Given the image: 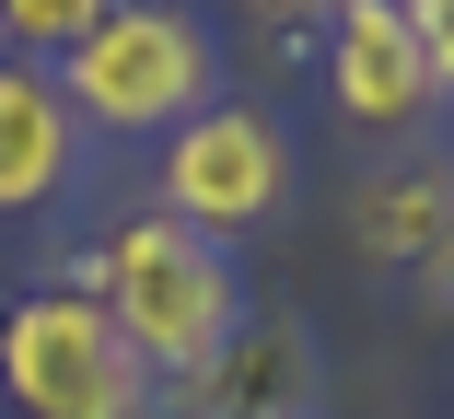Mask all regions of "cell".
Instances as JSON below:
<instances>
[{"instance_id":"obj_10","label":"cell","mask_w":454,"mask_h":419,"mask_svg":"<svg viewBox=\"0 0 454 419\" xmlns=\"http://www.w3.org/2000/svg\"><path fill=\"white\" fill-rule=\"evenodd\" d=\"M408 35H419V70H431V105H454V0H408Z\"/></svg>"},{"instance_id":"obj_11","label":"cell","mask_w":454,"mask_h":419,"mask_svg":"<svg viewBox=\"0 0 454 419\" xmlns=\"http://www.w3.org/2000/svg\"><path fill=\"white\" fill-rule=\"evenodd\" d=\"M245 12H256V24H326L338 0H245Z\"/></svg>"},{"instance_id":"obj_1","label":"cell","mask_w":454,"mask_h":419,"mask_svg":"<svg viewBox=\"0 0 454 419\" xmlns=\"http://www.w3.org/2000/svg\"><path fill=\"white\" fill-rule=\"evenodd\" d=\"M82 291L117 314V338L152 361V384H187L233 326H245V280H233V244L187 233L175 210H117L82 257Z\"/></svg>"},{"instance_id":"obj_9","label":"cell","mask_w":454,"mask_h":419,"mask_svg":"<svg viewBox=\"0 0 454 419\" xmlns=\"http://www.w3.org/2000/svg\"><path fill=\"white\" fill-rule=\"evenodd\" d=\"M106 24V0H0V58H35V70H59L82 35Z\"/></svg>"},{"instance_id":"obj_8","label":"cell","mask_w":454,"mask_h":419,"mask_svg":"<svg viewBox=\"0 0 454 419\" xmlns=\"http://www.w3.org/2000/svg\"><path fill=\"white\" fill-rule=\"evenodd\" d=\"M442 221H454V163H385L349 187V244L373 268H431Z\"/></svg>"},{"instance_id":"obj_7","label":"cell","mask_w":454,"mask_h":419,"mask_svg":"<svg viewBox=\"0 0 454 419\" xmlns=\"http://www.w3.org/2000/svg\"><path fill=\"white\" fill-rule=\"evenodd\" d=\"M82 117L59 94V70L35 58H0V210H59L82 187Z\"/></svg>"},{"instance_id":"obj_12","label":"cell","mask_w":454,"mask_h":419,"mask_svg":"<svg viewBox=\"0 0 454 419\" xmlns=\"http://www.w3.org/2000/svg\"><path fill=\"white\" fill-rule=\"evenodd\" d=\"M419 280H431V303L454 314V221H442V244H431V268H419Z\"/></svg>"},{"instance_id":"obj_3","label":"cell","mask_w":454,"mask_h":419,"mask_svg":"<svg viewBox=\"0 0 454 419\" xmlns=\"http://www.w3.org/2000/svg\"><path fill=\"white\" fill-rule=\"evenodd\" d=\"M152 361L117 338V314L82 280H35L0 303V407L12 419H152Z\"/></svg>"},{"instance_id":"obj_2","label":"cell","mask_w":454,"mask_h":419,"mask_svg":"<svg viewBox=\"0 0 454 419\" xmlns=\"http://www.w3.org/2000/svg\"><path fill=\"white\" fill-rule=\"evenodd\" d=\"M59 94L82 140H163L199 105H222V47L187 0H106V24L59 58Z\"/></svg>"},{"instance_id":"obj_6","label":"cell","mask_w":454,"mask_h":419,"mask_svg":"<svg viewBox=\"0 0 454 419\" xmlns=\"http://www.w3.org/2000/svg\"><path fill=\"white\" fill-rule=\"evenodd\" d=\"M175 419H315V338L292 314H245L233 338L175 384Z\"/></svg>"},{"instance_id":"obj_4","label":"cell","mask_w":454,"mask_h":419,"mask_svg":"<svg viewBox=\"0 0 454 419\" xmlns=\"http://www.w3.org/2000/svg\"><path fill=\"white\" fill-rule=\"evenodd\" d=\"M292 198V140H280V117L268 105H199L187 128H163V163H152V210H175L187 233H210V244H233V233H256L268 210Z\"/></svg>"},{"instance_id":"obj_5","label":"cell","mask_w":454,"mask_h":419,"mask_svg":"<svg viewBox=\"0 0 454 419\" xmlns=\"http://www.w3.org/2000/svg\"><path fill=\"white\" fill-rule=\"evenodd\" d=\"M326 94L349 128H419L431 117V70L408 35V0H338L326 12Z\"/></svg>"}]
</instances>
